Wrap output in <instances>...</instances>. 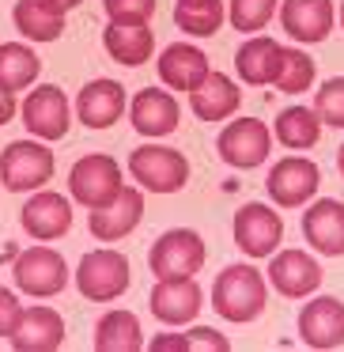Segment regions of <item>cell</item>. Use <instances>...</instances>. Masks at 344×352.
<instances>
[{
  "label": "cell",
  "mask_w": 344,
  "mask_h": 352,
  "mask_svg": "<svg viewBox=\"0 0 344 352\" xmlns=\"http://www.w3.org/2000/svg\"><path fill=\"white\" fill-rule=\"evenodd\" d=\"M216 152H220V160L227 163V167L253 170L268 160V152H273V133H268V125L261 122V118H235V122H227L220 129Z\"/></svg>",
  "instance_id": "obj_8"
},
{
  "label": "cell",
  "mask_w": 344,
  "mask_h": 352,
  "mask_svg": "<svg viewBox=\"0 0 344 352\" xmlns=\"http://www.w3.org/2000/svg\"><path fill=\"white\" fill-rule=\"evenodd\" d=\"M129 175L148 193H178L190 182V160L167 144H140L129 155Z\"/></svg>",
  "instance_id": "obj_6"
},
{
  "label": "cell",
  "mask_w": 344,
  "mask_h": 352,
  "mask_svg": "<svg viewBox=\"0 0 344 352\" xmlns=\"http://www.w3.org/2000/svg\"><path fill=\"white\" fill-rule=\"evenodd\" d=\"M12 280L23 296H34V299L61 296L69 288V261L54 246H27V250L16 254Z\"/></svg>",
  "instance_id": "obj_5"
},
{
  "label": "cell",
  "mask_w": 344,
  "mask_h": 352,
  "mask_svg": "<svg viewBox=\"0 0 344 352\" xmlns=\"http://www.w3.org/2000/svg\"><path fill=\"white\" fill-rule=\"evenodd\" d=\"M280 61H284V46L268 34H250L235 54V72L242 84L250 87H268L280 76Z\"/></svg>",
  "instance_id": "obj_22"
},
{
  "label": "cell",
  "mask_w": 344,
  "mask_h": 352,
  "mask_svg": "<svg viewBox=\"0 0 344 352\" xmlns=\"http://www.w3.org/2000/svg\"><path fill=\"white\" fill-rule=\"evenodd\" d=\"M341 27H344V0H341Z\"/></svg>",
  "instance_id": "obj_41"
},
{
  "label": "cell",
  "mask_w": 344,
  "mask_h": 352,
  "mask_svg": "<svg viewBox=\"0 0 344 352\" xmlns=\"http://www.w3.org/2000/svg\"><path fill=\"white\" fill-rule=\"evenodd\" d=\"M16 110H19V102H16V91H12L4 80H0V125H8L12 118H16Z\"/></svg>",
  "instance_id": "obj_38"
},
{
  "label": "cell",
  "mask_w": 344,
  "mask_h": 352,
  "mask_svg": "<svg viewBox=\"0 0 344 352\" xmlns=\"http://www.w3.org/2000/svg\"><path fill=\"white\" fill-rule=\"evenodd\" d=\"M102 50L125 69L152 61L155 54V31L148 23H110L102 31Z\"/></svg>",
  "instance_id": "obj_25"
},
{
  "label": "cell",
  "mask_w": 344,
  "mask_h": 352,
  "mask_svg": "<svg viewBox=\"0 0 344 352\" xmlns=\"http://www.w3.org/2000/svg\"><path fill=\"white\" fill-rule=\"evenodd\" d=\"M303 239L325 258H344V201H310L303 212Z\"/></svg>",
  "instance_id": "obj_18"
},
{
  "label": "cell",
  "mask_w": 344,
  "mask_h": 352,
  "mask_svg": "<svg viewBox=\"0 0 344 352\" xmlns=\"http://www.w3.org/2000/svg\"><path fill=\"white\" fill-rule=\"evenodd\" d=\"M268 284L284 299H306L321 288V261L306 250H276L268 261Z\"/></svg>",
  "instance_id": "obj_14"
},
{
  "label": "cell",
  "mask_w": 344,
  "mask_h": 352,
  "mask_svg": "<svg viewBox=\"0 0 344 352\" xmlns=\"http://www.w3.org/2000/svg\"><path fill=\"white\" fill-rule=\"evenodd\" d=\"M140 220H144V190L125 186L110 205L91 208V216H87V231H91L99 243H117V239L133 235Z\"/></svg>",
  "instance_id": "obj_16"
},
{
  "label": "cell",
  "mask_w": 344,
  "mask_h": 352,
  "mask_svg": "<svg viewBox=\"0 0 344 352\" xmlns=\"http://www.w3.org/2000/svg\"><path fill=\"white\" fill-rule=\"evenodd\" d=\"M238 102H242L238 84L227 76V72H216V69L190 91V110L200 118V122H227V118L238 110Z\"/></svg>",
  "instance_id": "obj_24"
},
{
  "label": "cell",
  "mask_w": 344,
  "mask_h": 352,
  "mask_svg": "<svg viewBox=\"0 0 344 352\" xmlns=\"http://www.w3.org/2000/svg\"><path fill=\"white\" fill-rule=\"evenodd\" d=\"M129 122L140 137H170L182 125V107L170 91L159 87H140L129 102Z\"/></svg>",
  "instance_id": "obj_17"
},
{
  "label": "cell",
  "mask_w": 344,
  "mask_h": 352,
  "mask_svg": "<svg viewBox=\"0 0 344 352\" xmlns=\"http://www.w3.org/2000/svg\"><path fill=\"white\" fill-rule=\"evenodd\" d=\"M200 303H205V292H200V284L193 276L155 280L152 296H148V307H152V314L163 326H190L200 314Z\"/></svg>",
  "instance_id": "obj_13"
},
{
  "label": "cell",
  "mask_w": 344,
  "mask_h": 352,
  "mask_svg": "<svg viewBox=\"0 0 344 352\" xmlns=\"http://www.w3.org/2000/svg\"><path fill=\"white\" fill-rule=\"evenodd\" d=\"M318 182H321V170L314 160H306V155H284V160H276L273 167H268L265 190H268V197H273V205L303 208L314 201Z\"/></svg>",
  "instance_id": "obj_9"
},
{
  "label": "cell",
  "mask_w": 344,
  "mask_h": 352,
  "mask_svg": "<svg viewBox=\"0 0 344 352\" xmlns=\"http://www.w3.org/2000/svg\"><path fill=\"white\" fill-rule=\"evenodd\" d=\"M155 4L159 0H102V12L110 23H148L155 16Z\"/></svg>",
  "instance_id": "obj_34"
},
{
  "label": "cell",
  "mask_w": 344,
  "mask_h": 352,
  "mask_svg": "<svg viewBox=\"0 0 344 352\" xmlns=\"http://www.w3.org/2000/svg\"><path fill=\"white\" fill-rule=\"evenodd\" d=\"M314 114L333 129H344V76H329L314 91Z\"/></svg>",
  "instance_id": "obj_33"
},
{
  "label": "cell",
  "mask_w": 344,
  "mask_h": 352,
  "mask_svg": "<svg viewBox=\"0 0 344 352\" xmlns=\"http://www.w3.org/2000/svg\"><path fill=\"white\" fill-rule=\"evenodd\" d=\"M19 296L12 288H4L0 284V337H12V329H16V322H19Z\"/></svg>",
  "instance_id": "obj_36"
},
{
  "label": "cell",
  "mask_w": 344,
  "mask_h": 352,
  "mask_svg": "<svg viewBox=\"0 0 344 352\" xmlns=\"http://www.w3.org/2000/svg\"><path fill=\"white\" fill-rule=\"evenodd\" d=\"M276 140L291 152H306L321 140V118L314 114V107H284L276 114Z\"/></svg>",
  "instance_id": "obj_28"
},
{
  "label": "cell",
  "mask_w": 344,
  "mask_h": 352,
  "mask_svg": "<svg viewBox=\"0 0 344 352\" xmlns=\"http://www.w3.org/2000/svg\"><path fill=\"white\" fill-rule=\"evenodd\" d=\"M122 190H125L122 167H117V160L106 152H87L84 160H76L69 170V197L76 201V205H84L87 212L110 205Z\"/></svg>",
  "instance_id": "obj_4"
},
{
  "label": "cell",
  "mask_w": 344,
  "mask_h": 352,
  "mask_svg": "<svg viewBox=\"0 0 344 352\" xmlns=\"http://www.w3.org/2000/svg\"><path fill=\"white\" fill-rule=\"evenodd\" d=\"M8 341L16 352H54L65 344V318L54 307H23Z\"/></svg>",
  "instance_id": "obj_20"
},
{
  "label": "cell",
  "mask_w": 344,
  "mask_h": 352,
  "mask_svg": "<svg viewBox=\"0 0 344 352\" xmlns=\"http://www.w3.org/2000/svg\"><path fill=\"white\" fill-rule=\"evenodd\" d=\"M190 349H205V352H231V341L212 326H193L190 329Z\"/></svg>",
  "instance_id": "obj_35"
},
{
  "label": "cell",
  "mask_w": 344,
  "mask_h": 352,
  "mask_svg": "<svg viewBox=\"0 0 344 352\" xmlns=\"http://www.w3.org/2000/svg\"><path fill=\"white\" fill-rule=\"evenodd\" d=\"M314 80H318V65H314V57L303 54V50H295V46H284L280 76H276L273 87H280V91H288V95H299V91H310Z\"/></svg>",
  "instance_id": "obj_31"
},
{
  "label": "cell",
  "mask_w": 344,
  "mask_h": 352,
  "mask_svg": "<svg viewBox=\"0 0 344 352\" xmlns=\"http://www.w3.org/2000/svg\"><path fill=\"white\" fill-rule=\"evenodd\" d=\"M152 352H190V333H159L148 341Z\"/></svg>",
  "instance_id": "obj_37"
},
{
  "label": "cell",
  "mask_w": 344,
  "mask_h": 352,
  "mask_svg": "<svg viewBox=\"0 0 344 352\" xmlns=\"http://www.w3.org/2000/svg\"><path fill=\"white\" fill-rule=\"evenodd\" d=\"M19 223L31 239L38 243H54V239L69 235L72 231V201L61 197L54 190H34L27 197L23 212H19Z\"/></svg>",
  "instance_id": "obj_15"
},
{
  "label": "cell",
  "mask_w": 344,
  "mask_h": 352,
  "mask_svg": "<svg viewBox=\"0 0 344 352\" xmlns=\"http://www.w3.org/2000/svg\"><path fill=\"white\" fill-rule=\"evenodd\" d=\"M280 239H284V220L273 205L265 201H250L235 212V243L246 258H273L280 250Z\"/></svg>",
  "instance_id": "obj_10"
},
{
  "label": "cell",
  "mask_w": 344,
  "mask_h": 352,
  "mask_svg": "<svg viewBox=\"0 0 344 352\" xmlns=\"http://www.w3.org/2000/svg\"><path fill=\"white\" fill-rule=\"evenodd\" d=\"M336 170H341V175H344V144L336 148Z\"/></svg>",
  "instance_id": "obj_40"
},
{
  "label": "cell",
  "mask_w": 344,
  "mask_h": 352,
  "mask_svg": "<svg viewBox=\"0 0 344 352\" xmlns=\"http://www.w3.org/2000/svg\"><path fill=\"white\" fill-rule=\"evenodd\" d=\"M276 8H280V0H231L227 19L242 34H261L268 27V19L276 16Z\"/></svg>",
  "instance_id": "obj_32"
},
{
  "label": "cell",
  "mask_w": 344,
  "mask_h": 352,
  "mask_svg": "<svg viewBox=\"0 0 344 352\" xmlns=\"http://www.w3.org/2000/svg\"><path fill=\"white\" fill-rule=\"evenodd\" d=\"M125 110H129L125 87L117 84V80H106V76L84 84L76 95V118L87 129H110L114 122H122Z\"/></svg>",
  "instance_id": "obj_19"
},
{
  "label": "cell",
  "mask_w": 344,
  "mask_h": 352,
  "mask_svg": "<svg viewBox=\"0 0 344 352\" xmlns=\"http://www.w3.org/2000/svg\"><path fill=\"white\" fill-rule=\"evenodd\" d=\"M205 258H208V246L197 231L193 228H170L152 243V250H148V269L155 273V280L193 276V273H200Z\"/></svg>",
  "instance_id": "obj_7"
},
{
  "label": "cell",
  "mask_w": 344,
  "mask_h": 352,
  "mask_svg": "<svg viewBox=\"0 0 344 352\" xmlns=\"http://www.w3.org/2000/svg\"><path fill=\"white\" fill-rule=\"evenodd\" d=\"M54 170H57V160L46 148V140H12L0 152V182H4L8 193L46 190Z\"/></svg>",
  "instance_id": "obj_3"
},
{
  "label": "cell",
  "mask_w": 344,
  "mask_h": 352,
  "mask_svg": "<svg viewBox=\"0 0 344 352\" xmlns=\"http://www.w3.org/2000/svg\"><path fill=\"white\" fill-rule=\"evenodd\" d=\"M268 307V284L265 273L257 265H227L212 284V311L220 318L246 326V322H257Z\"/></svg>",
  "instance_id": "obj_1"
},
{
  "label": "cell",
  "mask_w": 344,
  "mask_h": 352,
  "mask_svg": "<svg viewBox=\"0 0 344 352\" xmlns=\"http://www.w3.org/2000/svg\"><path fill=\"white\" fill-rule=\"evenodd\" d=\"M155 69H159V80L170 91H193V87L212 72V61H208L205 50L193 46V42H174V46H167L159 54Z\"/></svg>",
  "instance_id": "obj_23"
},
{
  "label": "cell",
  "mask_w": 344,
  "mask_h": 352,
  "mask_svg": "<svg viewBox=\"0 0 344 352\" xmlns=\"http://www.w3.org/2000/svg\"><path fill=\"white\" fill-rule=\"evenodd\" d=\"M299 341L306 349H341L344 344V299L336 296H314L299 311Z\"/></svg>",
  "instance_id": "obj_12"
},
{
  "label": "cell",
  "mask_w": 344,
  "mask_h": 352,
  "mask_svg": "<svg viewBox=\"0 0 344 352\" xmlns=\"http://www.w3.org/2000/svg\"><path fill=\"white\" fill-rule=\"evenodd\" d=\"M227 19L223 0H174V23L190 38H212Z\"/></svg>",
  "instance_id": "obj_29"
},
{
  "label": "cell",
  "mask_w": 344,
  "mask_h": 352,
  "mask_svg": "<svg viewBox=\"0 0 344 352\" xmlns=\"http://www.w3.org/2000/svg\"><path fill=\"white\" fill-rule=\"evenodd\" d=\"M23 125L38 140H65L72 125V107L69 95L57 84H42L23 99Z\"/></svg>",
  "instance_id": "obj_11"
},
{
  "label": "cell",
  "mask_w": 344,
  "mask_h": 352,
  "mask_svg": "<svg viewBox=\"0 0 344 352\" xmlns=\"http://www.w3.org/2000/svg\"><path fill=\"white\" fill-rule=\"evenodd\" d=\"M129 258L122 250H110V246H99V250H87L76 265V288L84 299L91 303H114L129 292Z\"/></svg>",
  "instance_id": "obj_2"
},
{
  "label": "cell",
  "mask_w": 344,
  "mask_h": 352,
  "mask_svg": "<svg viewBox=\"0 0 344 352\" xmlns=\"http://www.w3.org/2000/svg\"><path fill=\"white\" fill-rule=\"evenodd\" d=\"M12 23L31 42H57L65 34V12L49 0H16Z\"/></svg>",
  "instance_id": "obj_26"
},
{
  "label": "cell",
  "mask_w": 344,
  "mask_h": 352,
  "mask_svg": "<svg viewBox=\"0 0 344 352\" xmlns=\"http://www.w3.org/2000/svg\"><path fill=\"white\" fill-rule=\"evenodd\" d=\"M38 72H42V61L31 46H23V42H0V80L12 91H27L38 80Z\"/></svg>",
  "instance_id": "obj_30"
},
{
  "label": "cell",
  "mask_w": 344,
  "mask_h": 352,
  "mask_svg": "<svg viewBox=\"0 0 344 352\" xmlns=\"http://www.w3.org/2000/svg\"><path fill=\"white\" fill-rule=\"evenodd\" d=\"M49 4H57V8H61V12H72V8H80L84 0H49Z\"/></svg>",
  "instance_id": "obj_39"
},
{
  "label": "cell",
  "mask_w": 344,
  "mask_h": 352,
  "mask_svg": "<svg viewBox=\"0 0 344 352\" xmlns=\"http://www.w3.org/2000/svg\"><path fill=\"white\" fill-rule=\"evenodd\" d=\"M280 27L288 38L318 46L333 31V0H280Z\"/></svg>",
  "instance_id": "obj_21"
},
{
  "label": "cell",
  "mask_w": 344,
  "mask_h": 352,
  "mask_svg": "<svg viewBox=\"0 0 344 352\" xmlns=\"http://www.w3.org/2000/svg\"><path fill=\"white\" fill-rule=\"evenodd\" d=\"M95 349L99 352H140L144 349V329L133 311H106L95 322Z\"/></svg>",
  "instance_id": "obj_27"
}]
</instances>
